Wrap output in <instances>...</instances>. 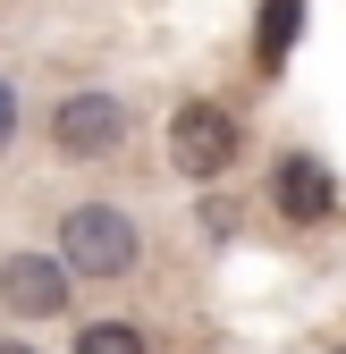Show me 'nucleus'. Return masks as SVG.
<instances>
[{
    "label": "nucleus",
    "mask_w": 346,
    "mask_h": 354,
    "mask_svg": "<svg viewBox=\"0 0 346 354\" xmlns=\"http://www.w3.org/2000/svg\"><path fill=\"white\" fill-rule=\"evenodd\" d=\"M76 354H152L136 321H84L76 329Z\"/></svg>",
    "instance_id": "0eeeda50"
},
{
    "label": "nucleus",
    "mask_w": 346,
    "mask_h": 354,
    "mask_svg": "<svg viewBox=\"0 0 346 354\" xmlns=\"http://www.w3.org/2000/svg\"><path fill=\"white\" fill-rule=\"evenodd\" d=\"M295 34H304V0H262V17H253V68L279 76L287 51H295Z\"/></svg>",
    "instance_id": "423d86ee"
},
{
    "label": "nucleus",
    "mask_w": 346,
    "mask_h": 354,
    "mask_svg": "<svg viewBox=\"0 0 346 354\" xmlns=\"http://www.w3.org/2000/svg\"><path fill=\"white\" fill-rule=\"evenodd\" d=\"M9 144H17V84L0 76V152H9Z\"/></svg>",
    "instance_id": "6e6552de"
},
{
    "label": "nucleus",
    "mask_w": 346,
    "mask_h": 354,
    "mask_svg": "<svg viewBox=\"0 0 346 354\" xmlns=\"http://www.w3.org/2000/svg\"><path fill=\"white\" fill-rule=\"evenodd\" d=\"M0 354H34V346H26V337H0Z\"/></svg>",
    "instance_id": "1a4fd4ad"
},
{
    "label": "nucleus",
    "mask_w": 346,
    "mask_h": 354,
    "mask_svg": "<svg viewBox=\"0 0 346 354\" xmlns=\"http://www.w3.org/2000/svg\"><path fill=\"white\" fill-rule=\"evenodd\" d=\"M76 295V270L60 253H9L0 261V304H9L17 321H60Z\"/></svg>",
    "instance_id": "20e7f679"
},
{
    "label": "nucleus",
    "mask_w": 346,
    "mask_h": 354,
    "mask_svg": "<svg viewBox=\"0 0 346 354\" xmlns=\"http://www.w3.org/2000/svg\"><path fill=\"white\" fill-rule=\"evenodd\" d=\"M271 203H279V219L313 228V219L338 211V177H329L313 152H279V169H271Z\"/></svg>",
    "instance_id": "39448f33"
},
{
    "label": "nucleus",
    "mask_w": 346,
    "mask_h": 354,
    "mask_svg": "<svg viewBox=\"0 0 346 354\" xmlns=\"http://www.w3.org/2000/svg\"><path fill=\"white\" fill-rule=\"evenodd\" d=\"M237 118L220 110V102H186L178 118H169V169L186 177V186H211V177H228V160H237Z\"/></svg>",
    "instance_id": "f03ea898"
},
{
    "label": "nucleus",
    "mask_w": 346,
    "mask_h": 354,
    "mask_svg": "<svg viewBox=\"0 0 346 354\" xmlns=\"http://www.w3.org/2000/svg\"><path fill=\"white\" fill-rule=\"evenodd\" d=\"M76 279H93V287H110V279H127L144 261V228L127 219L118 203H76V211H60V245H51Z\"/></svg>",
    "instance_id": "f257e3e1"
},
{
    "label": "nucleus",
    "mask_w": 346,
    "mask_h": 354,
    "mask_svg": "<svg viewBox=\"0 0 346 354\" xmlns=\"http://www.w3.org/2000/svg\"><path fill=\"white\" fill-rule=\"evenodd\" d=\"M127 136H136V118H127L118 93H68L51 110V152L60 160H110Z\"/></svg>",
    "instance_id": "7ed1b4c3"
}]
</instances>
